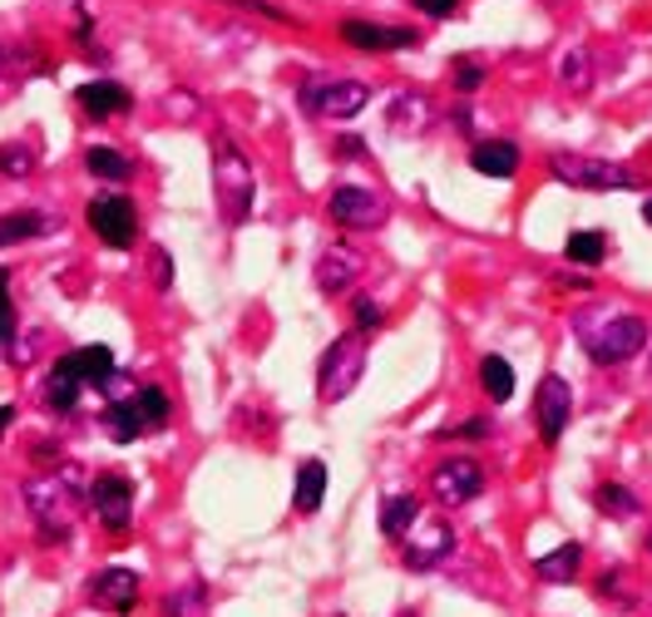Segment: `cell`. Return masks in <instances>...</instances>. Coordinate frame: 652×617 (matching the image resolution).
Wrapping results in <instances>:
<instances>
[{
  "instance_id": "obj_37",
  "label": "cell",
  "mask_w": 652,
  "mask_h": 617,
  "mask_svg": "<svg viewBox=\"0 0 652 617\" xmlns=\"http://www.w3.org/2000/svg\"><path fill=\"white\" fill-rule=\"evenodd\" d=\"M351 312H356V326H381V302H371V296H361Z\"/></svg>"
},
{
  "instance_id": "obj_18",
  "label": "cell",
  "mask_w": 652,
  "mask_h": 617,
  "mask_svg": "<svg viewBox=\"0 0 652 617\" xmlns=\"http://www.w3.org/2000/svg\"><path fill=\"white\" fill-rule=\"evenodd\" d=\"M430 124H435V104H430L425 94H416V90L406 94L401 90L391 104H386V129H391V134H410V138H416V134H425Z\"/></svg>"
},
{
  "instance_id": "obj_11",
  "label": "cell",
  "mask_w": 652,
  "mask_h": 617,
  "mask_svg": "<svg viewBox=\"0 0 652 617\" xmlns=\"http://www.w3.org/2000/svg\"><path fill=\"white\" fill-rule=\"evenodd\" d=\"M569 415H574V390L564 376H544L539 380V396H534V420H539V440L544 445H559L564 430H569Z\"/></svg>"
},
{
  "instance_id": "obj_15",
  "label": "cell",
  "mask_w": 652,
  "mask_h": 617,
  "mask_svg": "<svg viewBox=\"0 0 652 617\" xmlns=\"http://www.w3.org/2000/svg\"><path fill=\"white\" fill-rule=\"evenodd\" d=\"M90 603L94 608H104V613L129 617L134 603H139V573L134 568H104L99 578L90 583Z\"/></svg>"
},
{
  "instance_id": "obj_6",
  "label": "cell",
  "mask_w": 652,
  "mask_h": 617,
  "mask_svg": "<svg viewBox=\"0 0 652 617\" xmlns=\"http://www.w3.org/2000/svg\"><path fill=\"white\" fill-rule=\"evenodd\" d=\"M25 504L40 524V538L45 544H70V509H75V489L65 480H30L25 484Z\"/></svg>"
},
{
  "instance_id": "obj_40",
  "label": "cell",
  "mask_w": 652,
  "mask_h": 617,
  "mask_svg": "<svg viewBox=\"0 0 652 617\" xmlns=\"http://www.w3.org/2000/svg\"><path fill=\"white\" fill-rule=\"evenodd\" d=\"M361 154H366V144H361L356 134H346V138H341V158H361Z\"/></svg>"
},
{
  "instance_id": "obj_23",
  "label": "cell",
  "mask_w": 652,
  "mask_h": 617,
  "mask_svg": "<svg viewBox=\"0 0 652 617\" xmlns=\"http://www.w3.org/2000/svg\"><path fill=\"white\" fill-rule=\"evenodd\" d=\"M416 519H420V504H416V494H391L381 504V534H391V538H401L416 529Z\"/></svg>"
},
{
  "instance_id": "obj_28",
  "label": "cell",
  "mask_w": 652,
  "mask_h": 617,
  "mask_svg": "<svg viewBox=\"0 0 652 617\" xmlns=\"http://www.w3.org/2000/svg\"><path fill=\"white\" fill-rule=\"evenodd\" d=\"M164 617H208V588L203 583H183V588L168 593Z\"/></svg>"
},
{
  "instance_id": "obj_33",
  "label": "cell",
  "mask_w": 652,
  "mask_h": 617,
  "mask_svg": "<svg viewBox=\"0 0 652 617\" xmlns=\"http://www.w3.org/2000/svg\"><path fill=\"white\" fill-rule=\"evenodd\" d=\"M598 593H603V598H613V603H633V588H628V573L623 568H608L603 583H598Z\"/></svg>"
},
{
  "instance_id": "obj_44",
  "label": "cell",
  "mask_w": 652,
  "mask_h": 617,
  "mask_svg": "<svg viewBox=\"0 0 652 617\" xmlns=\"http://www.w3.org/2000/svg\"><path fill=\"white\" fill-rule=\"evenodd\" d=\"M648 548H652V529H648Z\"/></svg>"
},
{
  "instance_id": "obj_7",
  "label": "cell",
  "mask_w": 652,
  "mask_h": 617,
  "mask_svg": "<svg viewBox=\"0 0 652 617\" xmlns=\"http://www.w3.org/2000/svg\"><path fill=\"white\" fill-rule=\"evenodd\" d=\"M326 208H332V222H341L346 232H376V228H386V218H391L386 198L376 194V188H361V184H341Z\"/></svg>"
},
{
  "instance_id": "obj_30",
  "label": "cell",
  "mask_w": 652,
  "mask_h": 617,
  "mask_svg": "<svg viewBox=\"0 0 652 617\" xmlns=\"http://www.w3.org/2000/svg\"><path fill=\"white\" fill-rule=\"evenodd\" d=\"M35 144H25V138H15V144L0 148V174L6 178H30L35 174Z\"/></svg>"
},
{
  "instance_id": "obj_46",
  "label": "cell",
  "mask_w": 652,
  "mask_h": 617,
  "mask_svg": "<svg viewBox=\"0 0 652 617\" xmlns=\"http://www.w3.org/2000/svg\"><path fill=\"white\" fill-rule=\"evenodd\" d=\"M0 65H6V55H0Z\"/></svg>"
},
{
  "instance_id": "obj_1",
  "label": "cell",
  "mask_w": 652,
  "mask_h": 617,
  "mask_svg": "<svg viewBox=\"0 0 652 617\" xmlns=\"http://www.w3.org/2000/svg\"><path fill=\"white\" fill-rule=\"evenodd\" d=\"M213 194H218V212H223L228 228H243L252 198H257V174H252L248 154L233 138H213Z\"/></svg>"
},
{
  "instance_id": "obj_24",
  "label": "cell",
  "mask_w": 652,
  "mask_h": 617,
  "mask_svg": "<svg viewBox=\"0 0 652 617\" xmlns=\"http://www.w3.org/2000/svg\"><path fill=\"white\" fill-rule=\"evenodd\" d=\"M593 504H598V514H603V519H638V509H643L633 489H628V484H613V480L598 484Z\"/></svg>"
},
{
  "instance_id": "obj_26",
  "label": "cell",
  "mask_w": 652,
  "mask_h": 617,
  "mask_svg": "<svg viewBox=\"0 0 652 617\" xmlns=\"http://www.w3.org/2000/svg\"><path fill=\"white\" fill-rule=\"evenodd\" d=\"M559 84L569 94H588V90H593V55H588L583 45L569 50V55L559 60Z\"/></svg>"
},
{
  "instance_id": "obj_32",
  "label": "cell",
  "mask_w": 652,
  "mask_h": 617,
  "mask_svg": "<svg viewBox=\"0 0 652 617\" xmlns=\"http://www.w3.org/2000/svg\"><path fill=\"white\" fill-rule=\"evenodd\" d=\"M84 168L109 178V184H124V178H129V158L114 154V148H90V154H84Z\"/></svg>"
},
{
  "instance_id": "obj_12",
  "label": "cell",
  "mask_w": 652,
  "mask_h": 617,
  "mask_svg": "<svg viewBox=\"0 0 652 617\" xmlns=\"http://www.w3.org/2000/svg\"><path fill=\"white\" fill-rule=\"evenodd\" d=\"M480 489H485V470H480V460H465V454L435 464V474H430V494L440 504H470Z\"/></svg>"
},
{
  "instance_id": "obj_34",
  "label": "cell",
  "mask_w": 652,
  "mask_h": 617,
  "mask_svg": "<svg viewBox=\"0 0 652 617\" xmlns=\"http://www.w3.org/2000/svg\"><path fill=\"white\" fill-rule=\"evenodd\" d=\"M15 336V306H10V272L0 268V342Z\"/></svg>"
},
{
  "instance_id": "obj_21",
  "label": "cell",
  "mask_w": 652,
  "mask_h": 617,
  "mask_svg": "<svg viewBox=\"0 0 652 617\" xmlns=\"http://www.w3.org/2000/svg\"><path fill=\"white\" fill-rule=\"evenodd\" d=\"M55 228V222L45 218V212H6L0 218V248H10V242H30V238H45V232Z\"/></svg>"
},
{
  "instance_id": "obj_27",
  "label": "cell",
  "mask_w": 652,
  "mask_h": 617,
  "mask_svg": "<svg viewBox=\"0 0 652 617\" xmlns=\"http://www.w3.org/2000/svg\"><path fill=\"white\" fill-rule=\"evenodd\" d=\"M480 386H485L490 400H499V406H504V400L514 396V366L504 356H485V360H480Z\"/></svg>"
},
{
  "instance_id": "obj_13",
  "label": "cell",
  "mask_w": 652,
  "mask_h": 617,
  "mask_svg": "<svg viewBox=\"0 0 652 617\" xmlns=\"http://www.w3.org/2000/svg\"><path fill=\"white\" fill-rule=\"evenodd\" d=\"M55 370H65L70 380H80V386H90V390H109L114 380H119V370H114V351H109V346H80V351H65V356L55 360Z\"/></svg>"
},
{
  "instance_id": "obj_8",
  "label": "cell",
  "mask_w": 652,
  "mask_h": 617,
  "mask_svg": "<svg viewBox=\"0 0 652 617\" xmlns=\"http://www.w3.org/2000/svg\"><path fill=\"white\" fill-rule=\"evenodd\" d=\"M84 218H90L94 238H99L104 248H134V242H139V208H134L124 194L94 198Z\"/></svg>"
},
{
  "instance_id": "obj_38",
  "label": "cell",
  "mask_w": 652,
  "mask_h": 617,
  "mask_svg": "<svg viewBox=\"0 0 652 617\" xmlns=\"http://www.w3.org/2000/svg\"><path fill=\"white\" fill-rule=\"evenodd\" d=\"M455 6L460 0H416V10H425V15H435V20H445Z\"/></svg>"
},
{
  "instance_id": "obj_22",
  "label": "cell",
  "mask_w": 652,
  "mask_h": 617,
  "mask_svg": "<svg viewBox=\"0 0 652 617\" xmlns=\"http://www.w3.org/2000/svg\"><path fill=\"white\" fill-rule=\"evenodd\" d=\"M578 563H583V548H578V544H559L554 553L534 558V573H539L544 583H569L578 573Z\"/></svg>"
},
{
  "instance_id": "obj_10",
  "label": "cell",
  "mask_w": 652,
  "mask_h": 617,
  "mask_svg": "<svg viewBox=\"0 0 652 617\" xmlns=\"http://www.w3.org/2000/svg\"><path fill=\"white\" fill-rule=\"evenodd\" d=\"M90 509L109 534H124V529L134 524V484L124 480V474H99V480L90 484Z\"/></svg>"
},
{
  "instance_id": "obj_19",
  "label": "cell",
  "mask_w": 652,
  "mask_h": 617,
  "mask_svg": "<svg viewBox=\"0 0 652 617\" xmlns=\"http://www.w3.org/2000/svg\"><path fill=\"white\" fill-rule=\"evenodd\" d=\"M75 104L84 109V119H109V114L129 109V90L114 80H94V84H80L75 90Z\"/></svg>"
},
{
  "instance_id": "obj_31",
  "label": "cell",
  "mask_w": 652,
  "mask_h": 617,
  "mask_svg": "<svg viewBox=\"0 0 652 617\" xmlns=\"http://www.w3.org/2000/svg\"><path fill=\"white\" fill-rule=\"evenodd\" d=\"M80 380H70L65 376V370H55V366H50V380H45V406L50 410H75L80 406Z\"/></svg>"
},
{
  "instance_id": "obj_14",
  "label": "cell",
  "mask_w": 652,
  "mask_h": 617,
  "mask_svg": "<svg viewBox=\"0 0 652 617\" xmlns=\"http://www.w3.org/2000/svg\"><path fill=\"white\" fill-rule=\"evenodd\" d=\"M450 553H455V529H450L445 519H430V524L416 519V534H406V563L410 568H435V563H445Z\"/></svg>"
},
{
  "instance_id": "obj_29",
  "label": "cell",
  "mask_w": 652,
  "mask_h": 617,
  "mask_svg": "<svg viewBox=\"0 0 652 617\" xmlns=\"http://www.w3.org/2000/svg\"><path fill=\"white\" fill-rule=\"evenodd\" d=\"M564 258L578 262V268H598V262L608 258V238L603 232H574V238L564 242Z\"/></svg>"
},
{
  "instance_id": "obj_17",
  "label": "cell",
  "mask_w": 652,
  "mask_h": 617,
  "mask_svg": "<svg viewBox=\"0 0 652 617\" xmlns=\"http://www.w3.org/2000/svg\"><path fill=\"white\" fill-rule=\"evenodd\" d=\"M361 272H366L361 252H356L351 242H332V248L322 252V262H317V286L326 296H336V292H346V286H351Z\"/></svg>"
},
{
  "instance_id": "obj_4",
  "label": "cell",
  "mask_w": 652,
  "mask_h": 617,
  "mask_svg": "<svg viewBox=\"0 0 652 617\" xmlns=\"http://www.w3.org/2000/svg\"><path fill=\"white\" fill-rule=\"evenodd\" d=\"M168 415H173V406H168L164 390L144 386V390H134L129 400H114V406L104 410V435H109L114 445H129L149 430H164Z\"/></svg>"
},
{
  "instance_id": "obj_3",
  "label": "cell",
  "mask_w": 652,
  "mask_h": 617,
  "mask_svg": "<svg viewBox=\"0 0 652 617\" xmlns=\"http://www.w3.org/2000/svg\"><path fill=\"white\" fill-rule=\"evenodd\" d=\"M578 332H583V351H588V360H598V366H623L628 356H638V351L648 346V322L643 316H633V312H613V316H603L598 326H588V322H578Z\"/></svg>"
},
{
  "instance_id": "obj_41",
  "label": "cell",
  "mask_w": 652,
  "mask_h": 617,
  "mask_svg": "<svg viewBox=\"0 0 652 617\" xmlns=\"http://www.w3.org/2000/svg\"><path fill=\"white\" fill-rule=\"evenodd\" d=\"M173 119H193V100L188 94H173Z\"/></svg>"
},
{
  "instance_id": "obj_2",
  "label": "cell",
  "mask_w": 652,
  "mask_h": 617,
  "mask_svg": "<svg viewBox=\"0 0 652 617\" xmlns=\"http://www.w3.org/2000/svg\"><path fill=\"white\" fill-rule=\"evenodd\" d=\"M549 178L554 184L583 188V194H633V188H643L633 168L613 164V158H593V154H554Z\"/></svg>"
},
{
  "instance_id": "obj_5",
  "label": "cell",
  "mask_w": 652,
  "mask_h": 617,
  "mask_svg": "<svg viewBox=\"0 0 652 617\" xmlns=\"http://www.w3.org/2000/svg\"><path fill=\"white\" fill-rule=\"evenodd\" d=\"M361 376H366V336L346 332L326 346V356L317 366V396L326 400V406H336V400H346L356 386H361Z\"/></svg>"
},
{
  "instance_id": "obj_35",
  "label": "cell",
  "mask_w": 652,
  "mask_h": 617,
  "mask_svg": "<svg viewBox=\"0 0 652 617\" xmlns=\"http://www.w3.org/2000/svg\"><path fill=\"white\" fill-rule=\"evenodd\" d=\"M490 430H494V425L485 420V415H470V420L455 425V430H440V440H445V435H450V440H485Z\"/></svg>"
},
{
  "instance_id": "obj_36",
  "label": "cell",
  "mask_w": 652,
  "mask_h": 617,
  "mask_svg": "<svg viewBox=\"0 0 652 617\" xmlns=\"http://www.w3.org/2000/svg\"><path fill=\"white\" fill-rule=\"evenodd\" d=\"M480 84H485V65H475V60H460L455 65V90H480Z\"/></svg>"
},
{
  "instance_id": "obj_43",
  "label": "cell",
  "mask_w": 652,
  "mask_h": 617,
  "mask_svg": "<svg viewBox=\"0 0 652 617\" xmlns=\"http://www.w3.org/2000/svg\"><path fill=\"white\" fill-rule=\"evenodd\" d=\"M643 218H648V222H652V198H648V208H643Z\"/></svg>"
},
{
  "instance_id": "obj_42",
  "label": "cell",
  "mask_w": 652,
  "mask_h": 617,
  "mask_svg": "<svg viewBox=\"0 0 652 617\" xmlns=\"http://www.w3.org/2000/svg\"><path fill=\"white\" fill-rule=\"evenodd\" d=\"M10 420H15V406H0V435L10 430Z\"/></svg>"
},
{
  "instance_id": "obj_16",
  "label": "cell",
  "mask_w": 652,
  "mask_h": 617,
  "mask_svg": "<svg viewBox=\"0 0 652 617\" xmlns=\"http://www.w3.org/2000/svg\"><path fill=\"white\" fill-rule=\"evenodd\" d=\"M336 35L356 50H410L416 45V30H401V25H376V20H341Z\"/></svg>"
},
{
  "instance_id": "obj_39",
  "label": "cell",
  "mask_w": 652,
  "mask_h": 617,
  "mask_svg": "<svg viewBox=\"0 0 652 617\" xmlns=\"http://www.w3.org/2000/svg\"><path fill=\"white\" fill-rule=\"evenodd\" d=\"M228 6H248V10H257V15H272V20H287V15H282V10H277V6H267V0H228ZM287 25H292V20H287Z\"/></svg>"
},
{
  "instance_id": "obj_45",
  "label": "cell",
  "mask_w": 652,
  "mask_h": 617,
  "mask_svg": "<svg viewBox=\"0 0 652 617\" xmlns=\"http://www.w3.org/2000/svg\"><path fill=\"white\" fill-rule=\"evenodd\" d=\"M401 617H416V613H401Z\"/></svg>"
},
{
  "instance_id": "obj_20",
  "label": "cell",
  "mask_w": 652,
  "mask_h": 617,
  "mask_svg": "<svg viewBox=\"0 0 652 617\" xmlns=\"http://www.w3.org/2000/svg\"><path fill=\"white\" fill-rule=\"evenodd\" d=\"M470 168L485 178H509L519 168V144H509V138H480L470 148Z\"/></svg>"
},
{
  "instance_id": "obj_9",
  "label": "cell",
  "mask_w": 652,
  "mask_h": 617,
  "mask_svg": "<svg viewBox=\"0 0 652 617\" xmlns=\"http://www.w3.org/2000/svg\"><path fill=\"white\" fill-rule=\"evenodd\" d=\"M302 104H307L312 114H326V119H356V114L371 104V84H366V80L307 84V90H302Z\"/></svg>"
},
{
  "instance_id": "obj_25",
  "label": "cell",
  "mask_w": 652,
  "mask_h": 617,
  "mask_svg": "<svg viewBox=\"0 0 652 617\" xmlns=\"http://www.w3.org/2000/svg\"><path fill=\"white\" fill-rule=\"evenodd\" d=\"M322 499H326V464L307 460L297 470V509H302V514H317Z\"/></svg>"
}]
</instances>
